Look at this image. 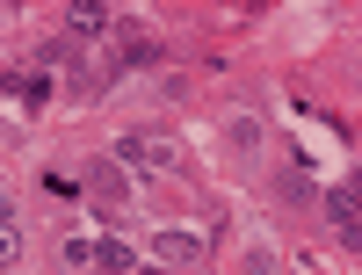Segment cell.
I'll return each mask as SVG.
<instances>
[{
	"label": "cell",
	"mask_w": 362,
	"mask_h": 275,
	"mask_svg": "<svg viewBox=\"0 0 362 275\" xmlns=\"http://www.w3.org/2000/svg\"><path fill=\"white\" fill-rule=\"evenodd\" d=\"M326 225H334V232L348 239V254H355V239H362V203H355V189H334V196H326Z\"/></svg>",
	"instance_id": "3957f363"
},
{
	"label": "cell",
	"mask_w": 362,
	"mask_h": 275,
	"mask_svg": "<svg viewBox=\"0 0 362 275\" xmlns=\"http://www.w3.org/2000/svg\"><path fill=\"white\" fill-rule=\"evenodd\" d=\"M102 275H109V268H102Z\"/></svg>",
	"instance_id": "8fae6325"
},
{
	"label": "cell",
	"mask_w": 362,
	"mask_h": 275,
	"mask_svg": "<svg viewBox=\"0 0 362 275\" xmlns=\"http://www.w3.org/2000/svg\"><path fill=\"white\" fill-rule=\"evenodd\" d=\"M66 44H95L109 37V8H66V29H58Z\"/></svg>",
	"instance_id": "277c9868"
},
{
	"label": "cell",
	"mask_w": 362,
	"mask_h": 275,
	"mask_svg": "<svg viewBox=\"0 0 362 275\" xmlns=\"http://www.w3.org/2000/svg\"><path fill=\"white\" fill-rule=\"evenodd\" d=\"M87 189H95V210H102V218H109V210L124 203V174H116L109 160H95V167H87Z\"/></svg>",
	"instance_id": "5b68a950"
},
{
	"label": "cell",
	"mask_w": 362,
	"mask_h": 275,
	"mask_svg": "<svg viewBox=\"0 0 362 275\" xmlns=\"http://www.w3.org/2000/svg\"><path fill=\"white\" fill-rule=\"evenodd\" d=\"M66 268H95V239H66Z\"/></svg>",
	"instance_id": "30bf717a"
},
{
	"label": "cell",
	"mask_w": 362,
	"mask_h": 275,
	"mask_svg": "<svg viewBox=\"0 0 362 275\" xmlns=\"http://www.w3.org/2000/svg\"><path fill=\"white\" fill-rule=\"evenodd\" d=\"M153 261H160V268H196V261H203V239H196V232H160V239H153Z\"/></svg>",
	"instance_id": "7a4b0ae2"
},
{
	"label": "cell",
	"mask_w": 362,
	"mask_h": 275,
	"mask_svg": "<svg viewBox=\"0 0 362 275\" xmlns=\"http://www.w3.org/2000/svg\"><path fill=\"white\" fill-rule=\"evenodd\" d=\"M109 160H145V167H181V145L174 138H124Z\"/></svg>",
	"instance_id": "6da1fadb"
},
{
	"label": "cell",
	"mask_w": 362,
	"mask_h": 275,
	"mask_svg": "<svg viewBox=\"0 0 362 275\" xmlns=\"http://www.w3.org/2000/svg\"><path fill=\"white\" fill-rule=\"evenodd\" d=\"M116 66H160V37L124 29V37H116Z\"/></svg>",
	"instance_id": "8992f818"
},
{
	"label": "cell",
	"mask_w": 362,
	"mask_h": 275,
	"mask_svg": "<svg viewBox=\"0 0 362 275\" xmlns=\"http://www.w3.org/2000/svg\"><path fill=\"white\" fill-rule=\"evenodd\" d=\"M66 58H73V44H66V37H51V44L29 51V73H51V66H66Z\"/></svg>",
	"instance_id": "ba28073f"
},
{
	"label": "cell",
	"mask_w": 362,
	"mask_h": 275,
	"mask_svg": "<svg viewBox=\"0 0 362 275\" xmlns=\"http://www.w3.org/2000/svg\"><path fill=\"white\" fill-rule=\"evenodd\" d=\"M95 268H109V275H131V268H138V254L124 247V239H102V247H95Z\"/></svg>",
	"instance_id": "52a82bcc"
},
{
	"label": "cell",
	"mask_w": 362,
	"mask_h": 275,
	"mask_svg": "<svg viewBox=\"0 0 362 275\" xmlns=\"http://www.w3.org/2000/svg\"><path fill=\"white\" fill-rule=\"evenodd\" d=\"M15 261H22V232L0 225V268H15Z\"/></svg>",
	"instance_id": "9c48e42d"
}]
</instances>
